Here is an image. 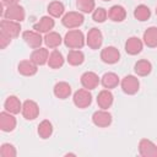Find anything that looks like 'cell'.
Listing matches in <instances>:
<instances>
[{
	"label": "cell",
	"mask_w": 157,
	"mask_h": 157,
	"mask_svg": "<svg viewBox=\"0 0 157 157\" xmlns=\"http://www.w3.org/2000/svg\"><path fill=\"white\" fill-rule=\"evenodd\" d=\"M86 43L85 36L80 29H70L64 37V44L69 49H81Z\"/></svg>",
	"instance_id": "obj_1"
},
{
	"label": "cell",
	"mask_w": 157,
	"mask_h": 157,
	"mask_svg": "<svg viewBox=\"0 0 157 157\" xmlns=\"http://www.w3.org/2000/svg\"><path fill=\"white\" fill-rule=\"evenodd\" d=\"M83 22H85V17L80 11H69L61 18L63 26L69 29L78 28L80 26H82Z\"/></svg>",
	"instance_id": "obj_2"
},
{
	"label": "cell",
	"mask_w": 157,
	"mask_h": 157,
	"mask_svg": "<svg viewBox=\"0 0 157 157\" xmlns=\"http://www.w3.org/2000/svg\"><path fill=\"white\" fill-rule=\"evenodd\" d=\"M2 17L6 18V20L16 21V22H22L26 17V11L18 4L10 5V6H6L5 11L2 12Z\"/></svg>",
	"instance_id": "obj_3"
},
{
	"label": "cell",
	"mask_w": 157,
	"mask_h": 157,
	"mask_svg": "<svg viewBox=\"0 0 157 157\" xmlns=\"http://www.w3.org/2000/svg\"><path fill=\"white\" fill-rule=\"evenodd\" d=\"M72 101H74V104L77 108L85 109V108H87V107L91 105V103H92V94H91L90 90L81 88V90H77L74 93Z\"/></svg>",
	"instance_id": "obj_4"
},
{
	"label": "cell",
	"mask_w": 157,
	"mask_h": 157,
	"mask_svg": "<svg viewBox=\"0 0 157 157\" xmlns=\"http://www.w3.org/2000/svg\"><path fill=\"white\" fill-rule=\"evenodd\" d=\"M120 86H121V90H123L124 93H126V94H135V93H137V91L140 88V82H139V78L136 76L126 75L120 81Z\"/></svg>",
	"instance_id": "obj_5"
},
{
	"label": "cell",
	"mask_w": 157,
	"mask_h": 157,
	"mask_svg": "<svg viewBox=\"0 0 157 157\" xmlns=\"http://www.w3.org/2000/svg\"><path fill=\"white\" fill-rule=\"evenodd\" d=\"M0 32L7 34L11 38H16V37H18V34L21 32V25H20V22L4 18L0 22Z\"/></svg>",
	"instance_id": "obj_6"
},
{
	"label": "cell",
	"mask_w": 157,
	"mask_h": 157,
	"mask_svg": "<svg viewBox=\"0 0 157 157\" xmlns=\"http://www.w3.org/2000/svg\"><path fill=\"white\" fill-rule=\"evenodd\" d=\"M112 114L107 109H99L96 110L92 114V123L98 128H107L112 124Z\"/></svg>",
	"instance_id": "obj_7"
},
{
	"label": "cell",
	"mask_w": 157,
	"mask_h": 157,
	"mask_svg": "<svg viewBox=\"0 0 157 157\" xmlns=\"http://www.w3.org/2000/svg\"><path fill=\"white\" fill-rule=\"evenodd\" d=\"M22 117L26 120H34L38 115H39V107L38 104L32 101V99H27L22 103Z\"/></svg>",
	"instance_id": "obj_8"
},
{
	"label": "cell",
	"mask_w": 157,
	"mask_h": 157,
	"mask_svg": "<svg viewBox=\"0 0 157 157\" xmlns=\"http://www.w3.org/2000/svg\"><path fill=\"white\" fill-rule=\"evenodd\" d=\"M102 43H103V34H102V32L98 28H96V27L91 28L88 31V33H87V37H86V44L91 49L96 50V49H99L102 47Z\"/></svg>",
	"instance_id": "obj_9"
},
{
	"label": "cell",
	"mask_w": 157,
	"mask_h": 157,
	"mask_svg": "<svg viewBox=\"0 0 157 157\" xmlns=\"http://www.w3.org/2000/svg\"><path fill=\"white\" fill-rule=\"evenodd\" d=\"M101 59H102L103 63L112 65V64H115V63L119 61L120 53H119V50L115 47L109 45V47H105V48L102 49V52H101Z\"/></svg>",
	"instance_id": "obj_10"
},
{
	"label": "cell",
	"mask_w": 157,
	"mask_h": 157,
	"mask_svg": "<svg viewBox=\"0 0 157 157\" xmlns=\"http://www.w3.org/2000/svg\"><path fill=\"white\" fill-rule=\"evenodd\" d=\"M15 114L10 113V112H1L0 113V129L5 132H10L12 130H15L16 128V118L13 117Z\"/></svg>",
	"instance_id": "obj_11"
},
{
	"label": "cell",
	"mask_w": 157,
	"mask_h": 157,
	"mask_svg": "<svg viewBox=\"0 0 157 157\" xmlns=\"http://www.w3.org/2000/svg\"><path fill=\"white\" fill-rule=\"evenodd\" d=\"M22 38L26 42L27 45H29L31 48H40L42 43L44 42V38H42L40 33L37 31H25L22 33Z\"/></svg>",
	"instance_id": "obj_12"
},
{
	"label": "cell",
	"mask_w": 157,
	"mask_h": 157,
	"mask_svg": "<svg viewBox=\"0 0 157 157\" xmlns=\"http://www.w3.org/2000/svg\"><path fill=\"white\" fill-rule=\"evenodd\" d=\"M139 153L142 157H157V146L148 139H141L139 142Z\"/></svg>",
	"instance_id": "obj_13"
},
{
	"label": "cell",
	"mask_w": 157,
	"mask_h": 157,
	"mask_svg": "<svg viewBox=\"0 0 157 157\" xmlns=\"http://www.w3.org/2000/svg\"><path fill=\"white\" fill-rule=\"evenodd\" d=\"M99 83H101V78L93 71H86L81 76V85L86 90H90V91L94 90V88H97V86Z\"/></svg>",
	"instance_id": "obj_14"
},
{
	"label": "cell",
	"mask_w": 157,
	"mask_h": 157,
	"mask_svg": "<svg viewBox=\"0 0 157 157\" xmlns=\"http://www.w3.org/2000/svg\"><path fill=\"white\" fill-rule=\"evenodd\" d=\"M54 26H55V21L53 20L52 16H43L37 23L33 25V29L39 33H48L54 28Z\"/></svg>",
	"instance_id": "obj_15"
},
{
	"label": "cell",
	"mask_w": 157,
	"mask_h": 157,
	"mask_svg": "<svg viewBox=\"0 0 157 157\" xmlns=\"http://www.w3.org/2000/svg\"><path fill=\"white\" fill-rule=\"evenodd\" d=\"M144 48V42L139 37H130L125 42V52L130 55H137Z\"/></svg>",
	"instance_id": "obj_16"
},
{
	"label": "cell",
	"mask_w": 157,
	"mask_h": 157,
	"mask_svg": "<svg viewBox=\"0 0 157 157\" xmlns=\"http://www.w3.org/2000/svg\"><path fill=\"white\" fill-rule=\"evenodd\" d=\"M17 71L23 76H33L38 71V65H36L31 59L22 60L17 65Z\"/></svg>",
	"instance_id": "obj_17"
},
{
	"label": "cell",
	"mask_w": 157,
	"mask_h": 157,
	"mask_svg": "<svg viewBox=\"0 0 157 157\" xmlns=\"http://www.w3.org/2000/svg\"><path fill=\"white\" fill-rule=\"evenodd\" d=\"M114 101V96L109 90H102L97 96V104L101 109H108L112 107Z\"/></svg>",
	"instance_id": "obj_18"
},
{
	"label": "cell",
	"mask_w": 157,
	"mask_h": 157,
	"mask_svg": "<svg viewBox=\"0 0 157 157\" xmlns=\"http://www.w3.org/2000/svg\"><path fill=\"white\" fill-rule=\"evenodd\" d=\"M36 65L40 66L44 64H48V59H49V52L47 48H37L32 52L31 58H29Z\"/></svg>",
	"instance_id": "obj_19"
},
{
	"label": "cell",
	"mask_w": 157,
	"mask_h": 157,
	"mask_svg": "<svg viewBox=\"0 0 157 157\" xmlns=\"http://www.w3.org/2000/svg\"><path fill=\"white\" fill-rule=\"evenodd\" d=\"M71 86L65 82V81H60L58 83H55L54 88H53V92H54V96L59 99H66L71 96Z\"/></svg>",
	"instance_id": "obj_20"
},
{
	"label": "cell",
	"mask_w": 157,
	"mask_h": 157,
	"mask_svg": "<svg viewBox=\"0 0 157 157\" xmlns=\"http://www.w3.org/2000/svg\"><path fill=\"white\" fill-rule=\"evenodd\" d=\"M4 108L6 112H10L12 114H18L22 110V103L18 97L16 96H9L4 103Z\"/></svg>",
	"instance_id": "obj_21"
},
{
	"label": "cell",
	"mask_w": 157,
	"mask_h": 157,
	"mask_svg": "<svg viewBox=\"0 0 157 157\" xmlns=\"http://www.w3.org/2000/svg\"><path fill=\"white\" fill-rule=\"evenodd\" d=\"M142 39L144 44H146L148 48H157V27H148L144 32Z\"/></svg>",
	"instance_id": "obj_22"
},
{
	"label": "cell",
	"mask_w": 157,
	"mask_h": 157,
	"mask_svg": "<svg viewBox=\"0 0 157 157\" xmlns=\"http://www.w3.org/2000/svg\"><path fill=\"white\" fill-rule=\"evenodd\" d=\"M108 17L113 22H121L126 17V10L121 5H113L108 10Z\"/></svg>",
	"instance_id": "obj_23"
},
{
	"label": "cell",
	"mask_w": 157,
	"mask_h": 157,
	"mask_svg": "<svg viewBox=\"0 0 157 157\" xmlns=\"http://www.w3.org/2000/svg\"><path fill=\"white\" fill-rule=\"evenodd\" d=\"M134 71L137 76H147L152 71V64L146 59L137 60L134 65Z\"/></svg>",
	"instance_id": "obj_24"
},
{
	"label": "cell",
	"mask_w": 157,
	"mask_h": 157,
	"mask_svg": "<svg viewBox=\"0 0 157 157\" xmlns=\"http://www.w3.org/2000/svg\"><path fill=\"white\" fill-rule=\"evenodd\" d=\"M101 83L104 88L107 90H112V88H115L119 83H120V80H119V76L114 72H105L102 78H101Z\"/></svg>",
	"instance_id": "obj_25"
},
{
	"label": "cell",
	"mask_w": 157,
	"mask_h": 157,
	"mask_svg": "<svg viewBox=\"0 0 157 157\" xmlns=\"http://www.w3.org/2000/svg\"><path fill=\"white\" fill-rule=\"evenodd\" d=\"M66 60L71 66H78L85 61V54L80 49H71L67 53Z\"/></svg>",
	"instance_id": "obj_26"
},
{
	"label": "cell",
	"mask_w": 157,
	"mask_h": 157,
	"mask_svg": "<svg viewBox=\"0 0 157 157\" xmlns=\"http://www.w3.org/2000/svg\"><path fill=\"white\" fill-rule=\"evenodd\" d=\"M63 40L64 39L61 38V36L58 32L50 31V32L45 33V36H44V43L48 48H58Z\"/></svg>",
	"instance_id": "obj_27"
},
{
	"label": "cell",
	"mask_w": 157,
	"mask_h": 157,
	"mask_svg": "<svg viewBox=\"0 0 157 157\" xmlns=\"http://www.w3.org/2000/svg\"><path fill=\"white\" fill-rule=\"evenodd\" d=\"M64 61H65V59H64L63 54L59 50L54 49L49 54V59H48L49 67H52V69H59V67H61L64 65Z\"/></svg>",
	"instance_id": "obj_28"
},
{
	"label": "cell",
	"mask_w": 157,
	"mask_h": 157,
	"mask_svg": "<svg viewBox=\"0 0 157 157\" xmlns=\"http://www.w3.org/2000/svg\"><path fill=\"white\" fill-rule=\"evenodd\" d=\"M37 132L39 135L40 139L45 140V139H49L53 134V124L49 121V120H42L38 125V129H37Z\"/></svg>",
	"instance_id": "obj_29"
},
{
	"label": "cell",
	"mask_w": 157,
	"mask_h": 157,
	"mask_svg": "<svg viewBox=\"0 0 157 157\" xmlns=\"http://www.w3.org/2000/svg\"><path fill=\"white\" fill-rule=\"evenodd\" d=\"M65 12V6L61 1H52L49 5H48V13L49 16L52 17H61Z\"/></svg>",
	"instance_id": "obj_30"
},
{
	"label": "cell",
	"mask_w": 157,
	"mask_h": 157,
	"mask_svg": "<svg viewBox=\"0 0 157 157\" xmlns=\"http://www.w3.org/2000/svg\"><path fill=\"white\" fill-rule=\"evenodd\" d=\"M134 16H135L136 20H139V21H141V22L147 21V20L151 17V10L148 9V6L141 4V5H139V6L135 7V10H134Z\"/></svg>",
	"instance_id": "obj_31"
},
{
	"label": "cell",
	"mask_w": 157,
	"mask_h": 157,
	"mask_svg": "<svg viewBox=\"0 0 157 157\" xmlns=\"http://www.w3.org/2000/svg\"><path fill=\"white\" fill-rule=\"evenodd\" d=\"M76 7L82 13H90L94 11L96 1L94 0H76Z\"/></svg>",
	"instance_id": "obj_32"
},
{
	"label": "cell",
	"mask_w": 157,
	"mask_h": 157,
	"mask_svg": "<svg viewBox=\"0 0 157 157\" xmlns=\"http://www.w3.org/2000/svg\"><path fill=\"white\" fill-rule=\"evenodd\" d=\"M16 155H17V151L12 144L5 142L1 145V147H0V156L1 157H16Z\"/></svg>",
	"instance_id": "obj_33"
},
{
	"label": "cell",
	"mask_w": 157,
	"mask_h": 157,
	"mask_svg": "<svg viewBox=\"0 0 157 157\" xmlns=\"http://www.w3.org/2000/svg\"><path fill=\"white\" fill-rule=\"evenodd\" d=\"M108 17V12L103 7H97L94 9V11L92 12V18L94 22H98V23H103Z\"/></svg>",
	"instance_id": "obj_34"
},
{
	"label": "cell",
	"mask_w": 157,
	"mask_h": 157,
	"mask_svg": "<svg viewBox=\"0 0 157 157\" xmlns=\"http://www.w3.org/2000/svg\"><path fill=\"white\" fill-rule=\"evenodd\" d=\"M11 39H12L11 37H9L7 34L0 32V48H1V49H5V48L11 43Z\"/></svg>",
	"instance_id": "obj_35"
},
{
	"label": "cell",
	"mask_w": 157,
	"mask_h": 157,
	"mask_svg": "<svg viewBox=\"0 0 157 157\" xmlns=\"http://www.w3.org/2000/svg\"><path fill=\"white\" fill-rule=\"evenodd\" d=\"M17 2H18V0H1L2 6H10V5H15Z\"/></svg>",
	"instance_id": "obj_36"
},
{
	"label": "cell",
	"mask_w": 157,
	"mask_h": 157,
	"mask_svg": "<svg viewBox=\"0 0 157 157\" xmlns=\"http://www.w3.org/2000/svg\"><path fill=\"white\" fill-rule=\"evenodd\" d=\"M103 1H110V0H103Z\"/></svg>",
	"instance_id": "obj_37"
},
{
	"label": "cell",
	"mask_w": 157,
	"mask_h": 157,
	"mask_svg": "<svg viewBox=\"0 0 157 157\" xmlns=\"http://www.w3.org/2000/svg\"><path fill=\"white\" fill-rule=\"evenodd\" d=\"M156 15H157V7H156Z\"/></svg>",
	"instance_id": "obj_38"
}]
</instances>
